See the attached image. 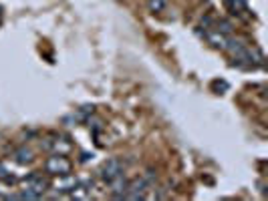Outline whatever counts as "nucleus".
Instances as JSON below:
<instances>
[{
	"label": "nucleus",
	"instance_id": "10",
	"mask_svg": "<svg viewBox=\"0 0 268 201\" xmlns=\"http://www.w3.org/2000/svg\"><path fill=\"white\" fill-rule=\"evenodd\" d=\"M216 32L228 35V32H232V22H228V20H218V22H216Z\"/></svg>",
	"mask_w": 268,
	"mask_h": 201
},
{
	"label": "nucleus",
	"instance_id": "11",
	"mask_svg": "<svg viewBox=\"0 0 268 201\" xmlns=\"http://www.w3.org/2000/svg\"><path fill=\"white\" fill-rule=\"evenodd\" d=\"M143 179L149 183V185L154 187V185H156V179H157V173H156L154 169H147V171H145V175H143Z\"/></svg>",
	"mask_w": 268,
	"mask_h": 201
},
{
	"label": "nucleus",
	"instance_id": "9",
	"mask_svg": "<svg viewBox=\"0 0 268 201\" xmlns=\"http://www.w3.org/2000/svg\"><path fill=\"white\" fill-rule=\"evenodd\" d=\"M167 6V0H147V8L152 12H161Z\"/></svg>",
	"mask_w": 268,
	"mask_h": 201
},
{
	"label": "nucleus",
	"instance_id": "1",
	"mask_svg": "<svg viewBox=\"0 0 268 201\" xmlns=\"http://www.w3.org/2000/svg\"><path fill=\"white\" fill-rule=\"evenodd\" d=\"M45 169H46V173L61 177V175L71 173V161L67 159L63 153H57V155L48 157V159L45 161Z\"/></svg>",
	"mask_w": 268,
	"mask_h": 201
},
{
	"label": "nucleus",
	"instance_id": "8",
	"mask_svg": "<svg viewBox=\"0 0 268 201\" xmlns=\"http://www.w3.org/2000/svg\"><path fill=\"white\" fill-rule=\"evenodd\" d=\"M208 40L216 46V48H222V50H226V42H228V39H226V35H222V32H210L208 35Z\"/></svg>",
	"mask_w": 268,
	"mask_h": 201
},
{
	"label": "nucleus",
	"instance_id": "5",
	"mask_svg": "<svg viewBox=\"0 0 268 201\" xmlns=\"http://www.w3.org/2000/svg\"><path fill=\"white\" fill-rule=\"evenodd\" d=\"M24 187H28V189H32V191H37V193L43 195L46 191V187H48V181L43 175H39V173H32V175H28L24 179Z\"/></svg>",
	"mask_w": 268,
	"mask_h": 201
},
{
	"label": "nucleus",
	"instance_id": "2",
	"mask_svg": "<svg viewBox=\"0 0 268 201\" xmlns=\"http://www.w3.org/2000/svg\"><path fill=\"white\" fill-rule=\"evenodd\" d=\"M149 187H152V185H149V183H147L143 177L133 179V181H129V185H127L125 199H145Z\"/></svg>",
	"mask_w": 268,
	"mask_h": 201
},
{
	"label": "nucleus",
	"instance_id": "12",
	"mask_svg": "<svg viewBox=\"0 0 268 201\" xmlns=\"http://www.w3.org/2000/svg\"><path fill=\"white\" fill-rule=\"evenodd\" d=\"M212 24V19L210 16H206V19H202V26H210Z\"/></svg>",
	"mask_w": 268,
	"mask_h": 201
},
{
	"label": "nucleus",
	"instance_id": "4",
	"mask_svg": "<svg viewBox=\"0 0 268 201\" xmlns=\"http://www.w3.org/2000/svg\"><path fill=\"white\" fill-rule=\"evenodd\" d=\"M109 185H111V193L115 199H125V193H127V185H129V181L125 179L123 173H119L117 177H113L109 181Z\"/></svg>",
	"mask_w": 268,
	"mask_h": 201
},
{
	"label": "nucleus",
	"instance_id": "6",
	"mask_svg": "<svg viewBox=\"0 0 268 201\" xmlns=\"http://www.w3.org/2000/svg\"><path fill=\"white\" fill-rule=\"evenodd\" d=\"M61 177H63V179L55 183L57 191H61V193H71V191L75 189V185H77L79 181H77L73 175H69V173H67V175H61Z\"/></svg>",
	"mask_w": 268,
	"mask_h": 201
},
{
	"label": "nucleus",
	"instance_id": "3",
	"mask_svg": "<svg viewBox=\"0 0 268 201\" xmlns=\"http://www.w3.org/2000/svg\"><path fill=\"white\" fill-rule=\"evenodd\" d=\"M119 173H123V165H121V159H117V157H111L103 163L101 167V179L103 181H111L113 177H117Z\"/></svg>",
	"mask_w": 268,
	"mask_h": 201
},
{
	"label": "nucleus",
	"instance_id": "7",
	"mask_svg": "<svg viewBox=\"0 0 268 201\" xmlns=\"http://www.w3.org/2000/svg\"><path fill=\"white\" fill-rule=\"evenodd\" d=\"M12 157H14V161L19 163V165H28V163H32L35 161V153L28 149V147H21V149H16L14 153H12Z\"/></svg>",
	"mask_w": 268,
	"mask_h": 201
}]
</instances>
